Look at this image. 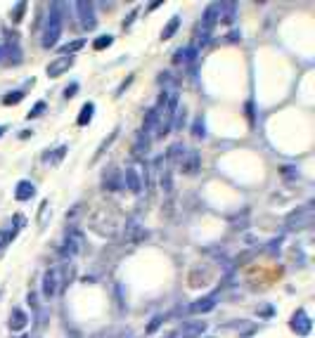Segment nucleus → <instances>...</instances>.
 Listing matches in <instances>:
<instances>
[{
	"instance_id": "obj_1",
	"label": "nucleus",
	"mask_w": 315,
	"mask_h": 338,
	"mask_svg": "<svg viewBox=\"0 0 315 338\" xmlns=\"http://www.w3.org/2000/svg\"><path fill=\"white\" fill-rule=\"evenodd\" d=\"M62 9H64L62 2H52V5H50L48 24H45L43 40H40L45 50H50V47H54V45H57V40H60V36H62V21H64Z\"/></svg>"
},
{
	"instance_id": "obj_2",
	"label": "nucleus",
	"mask_w": 315,
	"mask_h": 338,
	"mask_svg": "<svg viewBox=\"0 0 315 338\" xmlns=\"http://www.w3.org/2000/svg\"><path fill=\"white\" fill-rule=\"evenodd\" d=\"M62 270L60 267H50L43 275V298L45 301H52L54 296L60 294V286H62Z\"/></svg>"
},
{
	"instance_id": "obj_3",
	"label": "nucleus",
	"mask_w": 315,
	"mask_h": 338,
	"mask_svg": "<svg viewBox=\"0 0 315 338\" xmlns=\"http://www.w3.org/2000/svg\"><path fill=\"white\" fill-rule=\"evenodd\" d=\"M310 223H313V206H310V204L296 208V211L287 218V227H289V230H304V227H308Z\"/></svg>"
},
{
	"instance_id": "obj_4",
	"label": "nucleus",
	"mask_w": 315,
	"mask_h": 338,
	"mask_svg": "<svg viewBox=\"0 0 315 338\" xmlns=\"http://www.w3.org/2000/svg\"><path fill=\"white\" fill-rule=\"evenodd\" d=\"M74 7H76V12H78V21H81V26L86 28V31H92L95 24H98V19H95V5L88 2V0H78Z\"/></svg>"
},
{
	"instance_id": "obj_5",
	"label": "nucleus",
	"mask_w": 315,
	"mask_h": 338,
	"mask_svg": "<svg viewBox=\"0 0 315 338\" xmlns=\"http://www.w3.org/2000/svg\"><path fill=\"white\" fill-rule=\"evenodd\" d=\"M83 234L78 230H69L66 237H64V246H62V256L64 258H74L76 253L83 251Z\"/></svg>"
},
{
	"instance_id": "obj_6",
	"label": "nucleus",
	"mask_w": 315,
	"mask_h": 338,
	"mask_svg": "<svg viewBox=\"0 0 315 338\" xmlns=\"http://www.w3.org/2000/svg\"><path fill=\"white\" fill-rule=\"evenodd\" d=\"M289 327H292V331H294L296 336H308L310 329H313V322H310L306 310H296L294 317H292V322H289Z\"/></svg>"
},
{
	"instance_id": "obj_7",
	"label": "nucleus",
	"mask_w": 315,
	"mask_h": 338,
	"mask_svg": "<svg viewBox=\"0 0 315 338\" xmlns=\"http://www.w3.org/2000/svg\"><path fill=\"white\" fill-rule=\"evenodd\" d=\"M124 182H126V187L130 194H140L144 187L142 178H140V173H138L135 166H126V170H124Z\"/></svg>"
},
{
	"instance_id": "obj_8",
	"label": "nucleus",
	"mask_w": 315,
	"mask_h": 338,
	"mask_svg": "<svg viewBox=\"0 0 315 338\" xmlns=\"http://www.w3.org/2000/svg\"><path fill=\"white\" fill-rule=\"evenodd\" d=\"M72 64H74V57H57V59H52V62L48 64V76L50 78H60L62 73H66L69 69H72Z\"/></svg>"
},
{
	"instance_id": "obj_9",
	"label": "nucleus",
	"mask_w": 315,
	"mask_h": 338,
	"mask_svg": "<svg viewBox=\"0 0 315 338\" xmlns=\"http://www.w3.org/2000/svg\"><path fill=\"white\" fill-rule=\"evenodd\" d=\"M216 303H218V294H211V296H204V298H199V301H194V303H190V308L188 310L190 312H194V315H204V312H211L214 308H216Z\"/></svg>"
},
{
	"instance_id": "obj_10",
	"label": "nucleus",
	"mask_w": 315,
	"mask_h": 338,
	"mask_svg": "<svg viewBox=\"0 0 315 338\" xmlns=\"http://www.w3.org/2000/svg\"><path fill=\"white\" fill-rule=\"evenodd\" d=\"M199 151H194V149H190V151H185L182 154V159H180V170L182 173H188V175H192V173H197V168H199Z\"/></svg>"
},
{
	"instance_id": "obj_11",
	"label": "nucleus",
	"mask_w": 315,
	"mask_h": 338,
	"mask_svg": "<svg viewBox=\"0 0 315 338\" xmlns=\"http://www.w3.org/2000/svg\"><path fill=\"white\" fill-rule=\"evenodd\" d=\"M147 237V230L138 220H128L126 223V241L128 244H140Z\"/></svg>"
},
{
	"instance_id": "obj_12",
	"label": "nucleus",
	"mask_w": 315,
	"mask_h": 338,
	"mask_svg": "<svg viewBox=\"0 0 315 338\" xmlns=\"http://www.w3.org/2000/svg\"><path fill=\"white\" fill-rule=\"evenodd\" d=\"M218 24V2H211L206 9H204V17H202V31H206V33H211L214 31V26Z\"/></svg>"
},
{
	"instance_id": "obj_13",
	"label": "nucleus",
	"mask_w": 315,
	"mask_h": 338,
	"mask_svg": "<svg viewBox=\"0 0 315 338\" xmlns=\"http://www.w3.org/2000/svg\"><path fill=\"white\" fill-rule=\"evenodd\" d=\"M204 331H206V322L192 320V322H185V324H182L180 334H182V338H202Z\"/></svg>"
},
{
	"instance_id": "obj_14",
	"label": "nucleus",
	"mask_w": 315,
	"mask_h": 338,
	"mask_svg": "<svg viewBox=\"0 0 315 338\" xmlns=\"http://www.w3.org/2000/svg\"><path fill=\"white\" fill-rule=\"evenodd\" d=\"M121 173H118L116 166H109L107 170H104V175H102V185H104V189H109V192H116L118 187H121Z\"/></svg>"
},
{
	"instance_id": "obj_15",
	"label": "nucleus",
	"mask_w": 315,
	"mask_h": 338,
	"mask_svg": "<svg viewBox=\"0 0 315 338\" xmlns=\"http://www.w3.org/2000/svg\"><path fill=\"white\" fill-rule=\"evenodd\" d=\"M34 194H36V185L31 180H19L17 187H14V199L17 201H28Z\"/></svg>"
},
{
	"instance_id": "obj_16",
	"label": "nucleus",
	"mask_w": 315,
	"mask_h": 338,
	"mask_svg": "<svg viewBox=\"0 0 315 338\" xmlns=\"http://www.w3.org/2000/svg\"><path fill=\"white\" fill-rule=\"evenodd\" d=\"M237 17V2H218V21L232 24Z\"/></svg>"
},
{
	"instance_id": "obj_17",
	"label": "nucleus",
	"mask_w": 315,
	"mask_h": 338,
	"mask_svg": "<svg viewBox=\"0 0 315 338\" xmlns=\"http://www.w3.org/2000/svg\"><path fill=\"white\" fill-rule=\"evenodd\" d=\"M26 324H28L26 312H24V310H12V315H10V322H8L10 331H22V329H26Z\"/></svg>"
},
{
	"instance_id": "obj_18",
	"label": "nucleus",
	"mask_w": 315,
	"mask_h": 338,
	"mask_svg": "<svg viewBox=\"0 0 315 338\" xmlns=\"http://www.w3.org/2000/svg\"><path fill=\"white\" fill-rule=\"evenodd\" d=\"M147 151H150V135L138 133V137H135V144H133V154H135V156H144Z\"/></svg>"
},
{
	"instance_id": "obj_19",
	"label": "nucleus",
	"mask_w": 315,
	"mask_h": 338,
	"mask_svg": "<svg viewBox=\"0 0 315 338\" xmlns=\"http://www.w3.org/2000/svg\"><path fill=\"white\" fill-rule=\"evenodd\" d=\"M194 57H197V50L190 45V47H180L178 52H176V57H173V62L176 64H190Z\"/></svg>"
},
{
	"instance_id": "obj_20",
	"label": "nucleus",
	"mask_w": 315,
	"mask_h": 338,
	"mask_svg": "<svg viewBox=\"0 0 315 338\" xmlns=\"http://www.w3.org/2000/svg\"><path fill=\"white\" fill-rule=\"evenodd\" d=\"M92 114H95V104H92V102H86V104L81 107V114H78V118H76V123L88 125L90 121H92Z\"/></svg>"
},
{
	"instance_id": "obj_21",
	"label": "nucleus",
	"mask_w": 315,
	"mask_h": 338,
	"mask_svg": "<svg viewBox=\"0 0 315 338\" xmlns=\"http://www.w3.org/2000/svg\"><path fill=\"white\" fill-rule=\"evenodd\" d=\"M66 149H69V147H66V144H62V147H57L52 154H50V151H45V154H43V161H45V163H52V166H57V163L64 159Z\"/></svg>"
},
{
	"instance_id": "obj_22",
	"label": "nucleus",
	"mask_w": 315,
	"mask_h": 338,
	"mask_svg": "<svg viewBox=\"0 0 315 338\" xmlns=\"http://www.w3.org/2000/svg\"><path fill=\"white\" fill-rule=\"evenodd\" d=\"M178 28H180V17L176 14V17H171V19H168V24L164 26V31H162V40H168V38H173Z\"/></svg>"
},
{
	"instance_id": "obj_23",
	"label": "nucleus",
	"mask_w": 315,
	"mask_h": 338,
	"mask_svg": "<svg viewBox=\"0 0 315 338\" xmlns=\"http://www.w3.org/2000/svg\"><path fill=\"white\" fill-rule=\"evenodd\" d=\"M116 137H118V128H114V130L109 133V137H107V140H102V144H100V149L95 151V156H92V163H95V161H98L100 156H102V154H104V151H107L109 147H112V142H114Z\"/></svg>"
},
{
	"instance_id": "obj_24",
	"label": "nucleus",
	"mask_w": 315,
	"mask_h": 338,
	"mask_svg": "<svg viewBox=\"0 0 315 338\" xmlns=\"http://www.w3.org/2000/svg\"><path fill=\"white\" fill-rule=\"evenodd\" d=\"M192 137H194V140H204V137H206L204 116H197V118H194V123H192Z\"/></svg>"
},
{
	"instance_id": "obj_25",
	"label": "nucleus",
	"mask_w": 315,
	"mask_h": 338,
	"mask_svg": "<svg viewBox=\"0 0 315 338\" xmlns=\"http://www.w3.org/2000/svg\"><path fill=\"white\" fill-rule=\"evenodd\" d=\"M5 59H10V62H14V64L22 62V50H19L17 43L5 45Z\"/></svg>"
},
{
	"instance_id": "obj_26",
	"label": "nucleus",
	"mask_w": 315,
	"mask_h": 338,
	"mask_svg": "<svg viewBox=\"0 0 315 338\" xmlns=\"http://www.w3.org/2000/svg\"><path fill=\"white\" fill-rule=\"evenodd\" d=\"M83 45H86V40H83V38H78V40H72V43L62 45V50H60V52H62V57H72L76 50H81Z\"/></svg>"
},
{
	"instance_id": "obj_27",
	"label": "nucleus",
	"mask_w": 315,
	"mask_h": 338,
	"mask_svg": "<svg viewBox=\"0 0 315 338\" xmlns=\"http://www.w3.org/2000/svg\"><path fill=\"white\" fill-rule=\"evenodd\" d=\"M26 97V92H24V90H14V92H8V95H5V97H2V104H19V102H22V99Z\"/></svg>"
},
{
	"instance_id": "obj_28",
	"label": "nucleus",
	"mask_w": 315,
	"mask_h": 338,
	"mask_svg": "<svg viewBox=\"0 0 315 338\" xmlns=\"http://www.w3.org/2000/svg\"><path fill=\"white\" fill-rule=\"evenodd\" d=\"M26 7H28V2H24V0L14 5V9H12V21H14V24H19V21L24 19V12H26Z\"/></svg>"
},
{
	"instance_id": "obj_29",
	"label": "nucleus",
	"mask_w": 315,
	"mask_h": 338,
	"mask_svg": "<svg viewBox=\"0 0 315 338\" xmlns=\"http://www.w3.org/2000/svg\"><path fill=\"white\" fill-rule=\"evenodd\" d=\"M14 239V230H0V251L8 249V244H12Z\"/></svg>"
},
{
	"instance_id": "obj_30",
	"label": "nucleus",
	"mask_w": 315,
	"mask_h": 338,
	"mask_svg": "<svg viewBox=\"0 0 315 338\" xmlns=\"http://www.w3.org/2000/svg\"><path fill=\"white\" fill-rule=\"evenodd\" d=\"M114 43V38L109 36H100V38H95V43H92V47H95V50H104V47H109V45Z\"/></svg>"
},
{
	"instance_id": "obj_31",
	"label": "nucleus",
	"mask_w": 315,
	"mask_h": 338,
	"mask_svg": "<svg viewBox=\"0 0 315 338\" xmlns=\"http://www.w3.org/2000/svg\"><path fill=\"white\" fill-rule=\"evenodd\" d=\"M45 109H48V104H45V102H36V104H34V109L28 111V118H38V116H43Z\"/></svg>"
},
{
	"instance_id": "obj_32",
	"label": "nucleus",
	"mask_w": 315,
	"mask_h": 338,
	"mask_svg": "<svg viewBox=\"0 0 315 338\" xmlns=\"http://www.w3.org/2000/svg\"><path fill=\"white\" fill-rule=\"evenodd\" d=\"M162 324H164V317H154V320L150 322V327H147V334H154V331L159 329Z\"/></svg>"
},
{
	"instance_id": "obj_33",
	"label": "nucleus",
	"mask_w": 315,
	"mask_h": 338,
	"mask_svg": "<svg viewBox=\"0 0 315 338\" xmlns=\"http://www.w3.org/2000/svg\"><path fill=\"white\" fill-rule=\"evenodd\" d=\"M76 90H78V83H72V85H66V90H64V97L72 99L74 95H76Z\"/></svg>"
},
{
	"instance_id": "obj_34",
	"label": "nucleus",
	"mask_w": 315,
	"mask_h": 338,
	"mask_svg": "<svg viewBox=\"0 0 315 338\" xmlns=\"http://www.w3.org/2000/svg\"><path fill=\"white\" fill-rule=\"evenodd\" d=\"M24 225H26V218H24V215H14V232L22 230Z\"/></svg>"
},
{
	"instance_id": "obj_35",
	"label": "nucleus",
	"mask_w": 315,
	"mask_h": 338,
	"mask_svg": "<svg viewBox=\"0 0 315 338\" xmlns=\"http://www.w3.org/2000/svg\"><path fill=\"white\" fill-rule=\"evenodd\" d=\"M240 38H242L240 31H230V33H228V40H240Z\"/></svg>"
},
{
	"instance_id": "obj_36",
	"label": "nucleus",
	"mask_w": 315,
	"mask_h": 338,
	"mask_svg": "<svg viewBox=\"0 0 315 338\" xmlns=\"http://www.w3.org/2000/svg\"><path fill=\"white\" fill-rule=\"evenodd\" d=\"M261 315H266V317H268V315H272V308H263Z\"/></svg>"
},
{
	"instance_id": "obj_37",
	"label": "nucleus",
	"mask_w": 315,
	"mask_h": 338,
	"mask_svg": "<svg viewBox=\"0 0 315 338\" xmlns=\"http://www.w3.org/2000/svg\"><path fill=\"white\" fill-rule=\"evenodd\" d=\"M2 59H5V47L0 45V62H2Z\"/></svg>"
},
{
	"instance_id": "obj_38",
	"label": "nucleus",
	"mask_w": 315,
	"mask_h": 338,
	"mask_svg": "<svg viewBox=\"0 0 315 338\" xmlns=\"http://www.w3.org/2000/svg\"><path fill=\"white\" fill-rule=\"evenodd\" d=\"M5 130H8V125H0V137L5 135Z\"/></svg>"
},
{
	"instance_id": "obj_39",
	"label": "nucleus",
	"mask_w": 315,
	"mask_h": 338,
	"mask_svg": "<svg viewBox=\"0 0 315 338\" xmlns=\"http://www.w3.org/2000/svg\"><path fill=\"white\" fill-rule=\"evenodd\" d=\"M166 338H176V336H173V334H171V336H166Z\"/></svg>"
}]
</instances>
